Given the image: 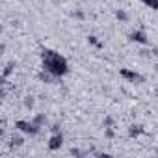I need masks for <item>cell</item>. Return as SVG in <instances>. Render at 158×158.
<instances>
[{
  "label": "cell",
  "instance_id": "cell-1",
  "mask_svg": "<svg viewBox=\"0 0 158 158\" xmlns=\"http://www.w3.org/2000/svg\"><path fill=\"white\" fill-rule=\"evenodd\" d=\"M41 69L48 74H52L54 78L61 80L63 76L69 74V61L63 54H60L58 50L54 48H48V47H43L41 48Z\"/></svg>",
  "mask_w": 158,
  "mask_h": 158
},
{
  "label": "cell",
  "instance_id": "cell-2",
  "mask_svg": "<svg viewBox=\"0 0 158 158\" xmlns=\"http://www.w3.org/2000/svg\"><path fill=\"white\" fill-rule=\"evenodd\" d=\"M15 128L26 136H37L39 130H41V125L34 119V121H26V119H19L15 121Z\"/></svg>",
  "mask_w": 158,
  "mask_h": 158
},
{
  "label": "cell",
  "instance_id": "cell-3",
  "mask_svg": "<svg viewBox=\"0 0 158 158\" xmlns=\"http://www.w3.org/2000/svg\"><path fill=\"white\" fill-rule=\"evenodd\" d=\"M119 74L125 78L127 82H130V84H141L145 78H143V74H139L138 71H132V69H127V67H123V69H119Z\"/></svg>",
  "mask_w": 158,
  "mask_h": 158
},
{
  "label": "cell",
  "instance_id": "cell-4",
  "mask_svg": "<svg viewBox=\"0 0 158 158\" xmlns=\"http://www.w3.org/2000/svg\"><path fill=\"white\" fill-rule=\"evenodd\" d=\"M61 145H63V134L56 127V128H52V134L48 138V151H58V149H61Z\"/></svg>",
  "mask_w": 158,
  "mask_h": 158
},
{
  "label": "cell",
  "instance_id": "cell-5",
  "mask_svg": "<svg viewBox=\"0 0 158 158\" xmlns=\"http://www.w3.org/2000/svg\"><path fill=\"white\" fill-rule=\"evenodd\" d=\"M128 39L134 41V43H139V45H147L149 43V37L145 34V30H134L128 34Z\"/></svg>",
  "mask_w": 158,
  "mask_h": 158
},
{
  "label": "cell",
  "instance_id": "cell-6",
  "mask_svg": "<svg viewBox=\"0 0 158 158\" xmlns=\"http://www.w3.org/2000/svg\"><path fill=\"white\" fill-rule=\"evenodd\" d=\"M139 2H141L143 6H147L149 10H154V11H158V0H139Z\"/></svg>",
  "mask_w": 158,
  "mask_h": 158
},
{
  "label": "cell",
  "instance_id": "cell-7",
  "mask_svg": "<svg viewBox=\"0 0 158 158\" xmlns=\"http://www.w3.org/2000/svg\"><path fill=\"white\" fill-rule=\"evenodd\" d=\"M141 132H143V128H141L139 125H132V127H130V130H128V134H130V136H138V134H141Z\"/></svg>",
  "mask_w": 158,
  "mask_h": 158
},
{
  "label": "cell",
  "instance_id": "cell-8",
  "mask_svg": "<svg viewBox=\"0 0 158 158\" xmlns=\"http://www.w3.org/2000/svg\"><path fill=\"white\" fill-rule=\"evenodd\" d=\"M11 67H13V61H11V63H8V65H6V69H4V74H2V78H8V74H10V73H11Z\"/></svg>",
  "mask_w": 158,
  "mask_h": 158
}]
</instances>
